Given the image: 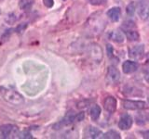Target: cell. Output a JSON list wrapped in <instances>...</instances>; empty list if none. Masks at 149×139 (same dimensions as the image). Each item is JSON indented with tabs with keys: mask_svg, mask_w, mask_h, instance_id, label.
Here are the masks:
<instances>
[{
	"mask_svg": "<svg viewBox=\"0 0 149 139\" xmlns=\"http://www.w3.org/2000/svg\"><path fill=\"white\" fill-rule=\"evenodd\" d=\"M0 13H1V11H0Z\"/></svg>",
	"mask_w": 149,
	"mask_h": 139,
	"instance_id": "d4e9b609",
	"label": "cell"
},
{
	"mask_svg": "<svg viewBox=\"0 0 149 139\" xmlns=\"http://www.w3.org/2000/svg\"><path fill=\"white\" fill-rule=\"evenodd\" d=\"M90 55L92 59L100 62V60L102 58V48L100 47V45H98L96 44L91 45L90 47Z\"/></svg>",
	"mask_w": 149,
	"mask_h": 139,
	"instance_id": "8992f818",
	"label": "cell"
},
{
	"mask_svg": "<svg viewBox=\"0 0 149 139\" xmlns=\"http://www.w3.org/2000/svg\"><path fill=\"white\" fill-rule=\"evenodd\" d=\"M120 79V73L118 70L114 66H110L107 70L106 73V81L108 83H116Z\"/></svg>",
	"mask_w": 149,
	"mask_h": 139,
	"instance_id": "3957f363",
	"label": "cell"
},
{
	"mask_svg": "<svg viewBox=\"0 0 149 139\" xmlns=\"http://www.w3.org/2000/svg\"><path fill=\"white\" fill-rule=\"evenodd\" d=\"M43 2L47 8H51L53 6V0H43Z\"/></svg>",
	"mask_w": 149,
	"mask_h": 139,
	"instance_id": "ffe728a7",
	"label": "cell"
},
{
	"mask_svg": "<svg viewBox=\"0 0 149 139\" xmlns=\"http://www.w3.org/2000/svg\"><path fill=\"white\" fill-rule=\"evenodd\" d=\"M1 130V133L5 138H14L16 137L18 134V129L16 126L11 124H6L3 125L0 128Z\"/></svg>",
	"mask_w": 149,
	"mask_h": 139,
	"instance_id": "7a4b0ae2",
	"label": "cell"
},
{
	"mask_svg": "<svg viewBox=\"0 0 149 139\" xmlns=\"http://www.w3.org/2000/svg\"><path fill=\"white\" fill-rule=\"evenodd\" d=\"M141 133L143 134V138H149V131L141 132Z\"/></svg>",
	"mask_w": 149,
	"mask_h": 139,
	"instance_id": "7402d4cb",
	"label": "cell"
},
{
	"mask_svg": "<svg viewBox=\"0 0 149 139\" xmlns=\"http://www.w3.org/2000/svg\"><path fill=\"white\" fill-rule=\"evenodd\" d=\"M109 38L111 40H113L114 42H116V43H122L124 41V35L119 31H113L110 32Z\"/></svg>",
	"mask_w": 149,
	"mask_h": 139,
	"instance_id": "4fadbf2b",
	"label": "cell"
},
{
	"mask_svg": "<svg viewBox=\"0 0 149 139\" xmlns=\"http://www.w3.org/2000/svg\"><path fill=\"white\" fill-rule=\"evenodd\" d=\"M107 16L113 21H118L120 18V8H112L107 11Z\"/></svg>",
	"mask_w": 149,
	"mask_h": 139,
	"instance_id": "8fae6325",
	"label": "cell"
},
{
	"mask_svg": "<svg viewBox=\"0 0 149 139\" xmlns=\"http://www.w3.org/2000/svg\"><path fill=\"white\" fill-rule=\"evenodd\" d=\"M100 114H101V108L98 105H93L91 107V110H90L91 118L93 120H98V118L100 117Z\"/></svg>",
	"mask_w": 149,
	"mask_h": 139,
	"instance_id": "9a60e30c",
	"label": "cell"
},
{
	"mask_svg": "<svg viewBox=\"0 0 149 139\" xmlns=\"http://www.w3.org/2000/svg\"><path fill=\"white\" fill-rule=\"evenodd\" d=\"M33 5H34V0H21L19 3V6L22 10H29Z\"/></svg>",
	"mask_w": 149,
	"mask_h": 139,
	"instance_id": "2e32d148",
	"label": "cell"
},
{
	"mask_svg": "<svg viewBox=\"0 0 149 139\" xmlns=\"http://www.w3.org/2000/svg\"><path fill=\"white\" fill-rule=\"evenodd\" d=\"M85 118V114H84L83 112H81V113H78L77 116H76V120L77 122H81V120Z\"/></svg>",
	"mask_w": 149,
	"mask_h": 139,
	"instance_id": "44dd1931",
	"label": "cell"
},
{
	"mask_svg": "<svg viewBox=\"0 0 149 139\" xmlns=\"http://www.w3.org/2000/svg\"><path fill=\"white\" fill-rule=\"evenodd\" d=\"M102 137V138H108V139H119L120 134L116 131H113V130H112V131L105 133Z\"/></svg>",
	"mask_w": 149,
	"mask_h": 139,
	"instance_id": "e0dca14e",
	"label": "cell"
},
{
	"mask_svg": "<svg viewBox=\"0 0 149 139\" xmlns=\"http://www.w3.org/2000/svg\"><path fill=\"white\" fill-rule=\"evenodd\" d=\"M134 12H135V6H134V3H130V4H129V6L127 7V13H128V15L132 16Z\"/></svg>",
	"mask_w": 149,
	"mask_h": 139,
	"instance_id": "ac0fdd59",
	"label": "cell"
},
{
	"mask_svg": "<svg viewBox=\"0 0 149 139\" xmlns=\"http://www.w3.org/2000/svg\"><path fill=\"white\" fill-rule=\"evenodd\" d=\"M122 69H123V72L125 73H132L134 72L137 71L138 69V64L134 61H125L123 63V66H122Z\"/></svg>",
	"mask_w": 149,
	"mask_h": 139,
	"instance_id": "30bf717a",
	"label": "cell"
},
{
	"mask_svg": "<svg viewBox=\"0 0 149 139\" xmlns=\"http://www.w3.org/2000/svg\"><path fill=\"white\" fill-rule=\"evenodd\" d=\"M148 120H149V117H148Z\"/></svg>",
	"mask_w": 149,
	"mask_h": 139,
	"instance_id": "cb8c5ba5",
	"label": "cell"
},
{
	"mask_svg": "<svg viewBox=\"0 0 149 139\" xmlns=\"http://www.w3.org/2000/svg\"><path fill=\"white\" fill-rule=\"evenodd\" d=\"M123 106L127 109H143L146 108V103L143 101H132V100H125L123 102Z\"/></svg>",
	"mask_w": 149,
	"mask_h": 139,
	"instance_id": "277c9868",
	"label": "cell"
},
{
	"mask_svg": "<svg viewBox=\"0 0 149 139\" xmlns=\"http://www.w3.org/2000/svg\"><path fill=\"white\" fill-rule=\"evenodd\" d=\"M0 93L3 98L12 105L20 106L23 103V97L19 93L9 87H0Z\"/></svg>",
	"mask_w": 149,
	"mask_h": 139,
	"instance_id": "6da1fadb",
	"label": "cell"
},
{
	"mask_svg": "<svg viewBox=\"0 0 149 139\" xmlns=\"http://www.w3.org/2000/svg\"><path fill=\"white\" fill-rule=\"evenodd\" d=\"M104 109L110 113H114L116 109V100L113 96H108L106 97L104 101Z\"/></svg>",
	"mask_w": 149,
	"mask_h": 139,
	"instance_id": "ba28073f",
	"label": "cell"
},
{
	"mask_svg": "<svg viewBox=\"0 0 149 139\" xmlns=\"http://www.w3.org/2000/svg\"><path fill=\"white\" fill-rule=\"evenodd\" d=\"M138 14L142 19H147L149 15V10L146 2H141L138 5Z\"/></svg>",
	"mask_w": 149,
	"mask_h": 139,
	"instance_id": "7c38bea8",
	"label": "cell"
},
{
	"mask_svg": "<svg viewBox=\"0 0 149 139\" xmlns=\"http://www.w3.org/2000/svg\"><path fill=\"white\" fill-rule=\"evenodd\" d=\"M146 80L147 83H149V75H147V76L146 77Z\"/></svg>",
	"mask_w": 149,
	"mask_h": 139,
	"instance_id": "603a6c76",
	"label": "cell"
},
{
	"mask_svg": "<svg viewBox=\"0 0 149 139\" xmlns=\"http://www.w3.org/2000/svg\"><path fill=\"white\" fill-rule=\"evenodd\" d=\"M124 32L127 38L130 41H137L139 40V34L135 29H129V30H124Z\"/></svg>",
	"mask_w": 149,
	"mask_h": 139,
	"instance_id": "5bb4252c",
	"label": "cell"
},
{
	"mask_svg": "<svg viewBox=\"0 0 149 139\" xmlns=\"http://www.w3.org/2000/svg\"><path fill=\"white\" fill-rule=\"evenodd\" d=\"M88 2L91 5H94V6H99V5L104 4V0H88Z\"/></svg>",
	"mask_w": 149,
	"mask_h": 139,
	"instance_id": "d6986e66",
	"label": "cell"
},
{
	"mask_svg": "<svg viewBox=\"0 0 149 139\" xmlns=\"http://www.w3.org/2000/svg\"><path fill=\"white\" fill-rule=\"evenodd\" d=\"M132 119L130 115L124 114V115L121 116V118L119 120V122H118V126L120 129L128 130L132 127Z\"/></svg>",
	"mask_w": 149,
	"mask_h": 139,
	"instance_id": "52a82bcc",
	"label": "cell"
},
{
	"mask_svg": "<svg viewBox=\"0 0 149 139\" xmlns=\"http://www.w3.org/2000/svg\"><path fill=\"white\" fill-rule=\"evenodd\" d=\"M102 136V132L95 127H88L84 132V137L86 138H98Z\"/></svg>",
	"mask_w": 149,
	"mask_h": 139,
	"instance_id": "9c48e42d",
	"label": "cell"
},
{
	"mask_svg": "<svg viewBox=\"0 0 149 139\" xmlns=\"http://www.w3.org/2000/svg\"><path fill=\"white\" fill-rule=\"evenodd\" d=\"M143 52H144L143 45H135V46H132V47H130L129 49V56L132 58L139 59L143 56Z\"/></svg>",
	"mask_w": 149,
	"mask_h": 139,
	"instance_id": "5b68a950",
	"label": "cell"
}]
</instances>
